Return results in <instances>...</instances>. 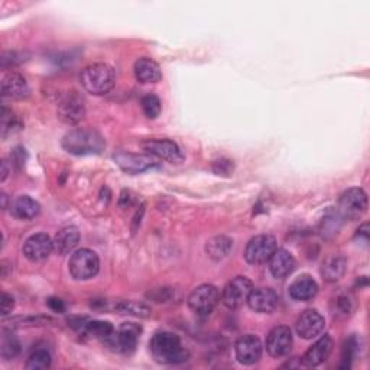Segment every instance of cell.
Returning a JSON list of instances; mask_svg holds the SVG:
<instances>
[{"label":"cell","mask_w":370,"mask_h":370,"mask_svg":"<svg viewBox=\"0 0 370 370\" xmlns=\"http://www.w3.org/2000/svg\"><path fill=\"white\" fill-rule=\"evenodd\" d=\"M150 347L154 359L161 364H178L190 359V351L182 346L181 339L174 332H156Z\"/></svg>","instance_id":"6da1fadb"},{"label":"cell","mask_w":370,"mask_h":370,"mask_svg":"<svg viewBox=\"0 0 370 370\" xmlns=\"http://www.w3.org/2000/svg\"><path fill=\"white\" fill-rule=\"evenodd\" d=\"M63 147L68 154L77 156L97 155L104 151L106 142L99 132L91 129H74L64 136Z\"/></svg>","instance_id":"7a4b0ae2"},{"label":"cell","mask_w":370,"mask_h":370,"mask_svg":"<svg viewBox=\"0 0 370 370\" xmlns=\"http://www.w3.org/2000/svg\"><path fill=\"white\" fill-rule=\"evenodd\" d=\"M80 83L83 88L95 96H103L115 87L116 72L112 65L96 63L87 65L80 74Z\"/></svg>","instance_id":"3957f363"},{"label":"cell","mask_w":370,"mask_h":370,"mask_svg":"<svg viewBox=\"0 0 370 370\" xmlns=\"http://www.w3.org/2000/svg\"><path fill=\"white\" fill-rule=\"evenodd\" d=\"M68 271L76 281L91 280L100 271V259L96 252L90 249H79L70 257Z\"/></svg>","instance_id":"277c9868"},{"label":"cell","mask_w":370,"mask_h":370,"mask_svg":"<svg viewBox=\"0 0 370 370\" xmlns=\"http://www.w3.org/2000/svg\"><path fill=\"white\" fill-rule=\"evenodd\" d=\"M220 301V292L214 285L204 284L197 287L188 297L190 309L198 317H207Z\"/></svg>","instance_id":"5b68a950"},{"label":"cell","mask_w":370,"mask_h":370,"mask_svg":"<svg viewBox=\"0 0 370 370\" xmlns=\"http://www.w3.org/2000/svg\"><path fill=\"white\" fill-rule=\"evenodd\" d=\"M142 328L140 325L135 323H124L120 325L119 330H116L112 336H110L104 343L115 351L119 353L129 355L135 351L139 337H140Z\"/></svg>","instance_id":"8992f818"},{"label":"cell","mask_w":370,"mask_h":370,"mask_svg":"<svg viewBox=\"0 0 370 370\" xmlns=\"http://www.w3.org/2000/svg\"><path fill=\"white\" fill-rule=\"evenodd\" d=\"M278 249L276 239L271 234H259L249 240L245 249V259L250 265H262L269 262V259Z\"/></svg>","instance_id":"52a82bcc"},{"label":"cell","mask_w":370,"mask_h":370,"mask_svg":"<svg viewBox=\"0 0 370 370\" xmlns=\"http://www.w3.org/2000/svg\"><path fill=\"white\" fill-rule=\"evenodd\" d=\"M253 284L246 276H236L221 292V303L230 309H237L248 303Z\"/></svg>","instance_id":"ba28073f"},{"label":"cell","mask_w":370,"mask_h":370,"mask_svg":"<svg viewBox=\"0 0 370 370\" xmlns=\"http://www.w3.org/2000/svg\"><path fill=\"white\" fill-rule=\"evenodd\" d=\"M367 210V194L362 188H348L340 195L337 213L347 220H356Z\"/></svg>","instance_id":"9c48e42d"},{"label":"cell","mask_w":370,"mask_h":370,"mask_svg":"<svg viewBox=\"0 0 370 370\" xmlns=\"http://www.w3.org/2000/svg\"><path fill=\"white\" fill-rule=\"evenodd\" d=\"M115 162L119 168L127 174H142L150 170L158 168L159 162L152 155L146 154H129V152H118L113 155Z\"/></svg>","instance_id":"30bf717a"},{"label":"cell","mask_w":370,"mask_h":370,"mask_svg":"<svg viewBox=\"0 0 370 370\" xmlns=\"http://www.w3.org/2000/svg\"><path fill=\"white\" fill-rule=\"evenodd\" d=\"M142 147L146 154L170 163H181L185 159L178 143L170 139H147L142 143Z\"/></svg>","instance_id":"8fae6325"},{"label":"cell","mask_w":370,"mask_h":370,"mask_svg":"<svg viewBox=\"0 0 370 370\" xmlns=\"http://www.w3.org/2000/svg\"><path fill=\"white\" fill-rule=\"evenodd\" d=\"M84 99L77 91H68L58 103V118L68 124H77L84 119Z\"/></svg>","instance_id":"7c38bea8"},{"label":"cell","mask_w":370,"mask_h":370,"mask_svg":"<svg viewBox=\"0 0 370 370\" xmlns=\"http://www.w3.org/2000/svg\"><path fill=\"white\" fill-rule=\"evenodd\" d=\"M292 331L287 325H278L269 331L266 337V351L272 357H284L292 348Z\"/></svg>","instance_id":"4fadbf2b"},{"label":"cell","mask_w":370,"mask_h":370,"mask_svg":"<svg viewBox=\"0 0 370 370\" xmlns=\"http://www.w3.org/2000/svg\"><path fill=\"white\" fill-rule=\"evenodd\" d=\"M264 346L259 337L253 335H245L236 341V359L245 366H252L262 357Z\"/></svg>","instance_id":"5bb4252c"},{"label":"cell","mask_w":370,"mask_h":370,"mask_svg":"<svg viewBox=\"0 0 370 370\" xmlns=\"http://www.w3.org/2000/svg\"><path fill=\"white\" fill-rule=\"evenodd\" d=\"M325 320L317 309L304 311L297 320L295 328H297L298 336L305 340H312L320 336L324 331Z\"/></svg>","instance_id":"9a60e30c"},{"label":"cell","mask_w":370,"mask_h":370,"mask_svg":"<svg viewBox=\"0 0 370 370\" xmlns=\"http://www.w3.org/2000/svg\"><path fill=\"white\" fill-rule=\"evenodd\" d=\"M54 250L52 239L45 233H36L26 239L24 243V255L31 262H41Z\"/></svg>","instance_id":"2e32d148"},{"label":"cell","mask_w":370,"mask_h":370,"mask_svg":"<svg viewBox=\"0 0 370 370\" xmlns=\"http://www.w3.org/2000/svg\"><path fill=\"white\" fill-rule=\"evenodd\" d=\"M246 304L255 312L271 314L280 304V297L272 288H253Z\"/></svg>","instance_id":"e0dca14e"},{"label":"cell","mask_w":370,"mask_h":370,"mask_svg":"<svg viewBox=\"0 0 370 370\" xmlns=\"http://www.w3.org/2000/svg\"><path fill=\"white\" fill-rule=\"evenodd\" d=\"M29 84L21 72L10 71L2 80V95L3 97L22 100L29 96Z\"/></svg>","instance_id":"ac0fdd59"},{"label":"cell","mask_w":370,"mask_h":370,"mask_svg":"<svg viewBox=\"0 0 370 370\" xmlns=\"http://www.w3.org/2000/svg\"><path fill=\"white\" fill-rule=\"evenodd\" d=\"M332 351V340L330 336H323L314 343L301 357V363L307 367H317L324 363Z\"/></svg>","instance_id":"d6986e66"},{"label":"cell","mask_w":370,"mask_h":370,"mask_svg":"<svg viewBox=\"0 0 370 370\" xmlns=\"http://www.w3.org/2000/svg\"><path fill=\"white\" fill-rule=\"evenodd\" d=\"M319 292V284L312 276L301 275L289 285V297L295 301H309Z\"/></svg>","instance_id":"ffe728a7"},{"label":"cell","mask_w":370,"mask_h":370,"mask_svg":"<svg viewBox=\"0 0 370 370\" xmlns=\"http://www.w3.org/2000/svg\"><path fill=\"white\" fill-rule=\"evenodd\" d=\"M269 269L276 280H284L295 269V259L288 250L276 249L269 259Z\"/></svg>","instance_id":"44dd1931"},{"label":"cell","mask_w":370,"mask_h":370,"mask_svg":"<svg viewBox=\"0 0 370 370\" xmlns=\"http://www.w3.org/2000/svg\"><path fill=\"white\" fill-rule=\"evenodd\" d=\"M135 71V77L138 81L143 83V84H150V83H158L162 79V71L161 67L156 61H154L152 58H139L135 63L134 67Z\"/></svg>","instance_id":"7402d4cb"},{"label":"cell","mask_w":370,"mask_h":370,"mask_svg":"<svg viewBox=\"0 0 370 370\" xmlns=\"http://www.w3.org/2000/svg\"><path fill=\"white\" fill-rule=\"evenodd\" d=\"M52 242L55 252L58 255H67L77 248L80 242V232L77 227L67 226L55 234Z\"/></svg>","instance_id":"603a6c76"},{"label":"cell","mask_w":370,"mask_h":370,"mask_svg":"<svg viewBox=\"0 0 370 370\" xmlns=\"http://www.w3.org/2000/svg\"><path fill=\"white\" fill-rule=\"evenodd\" d=\"M10 213L19 220H32L40 216L41 206L29 195H19L12 201Z\"/></svg>","instance_id":"cb8c5ba5"},{"label":"cell","mask_w":370,"mask_h":370,"mask_svg":"<svg viewBox=\"0 0 370 370\" xmlns=\"http://www.w3.org/2000/svg\"><path fill=\"white\" fill-rule=\"evenodd\" d=\"M346 266H347V262H346L344 257L332 256V257L327 259V261L323 264L321 273L328 282H336L344 275Z\"/></svg>","instance_id":"d4e9b609"},{"label":"cell","mask_w":370,"mask_h":370,"mask_svg":"<svg viewBox=\"0 0 370 370\" xmlns=\"http://www.w3.org/2000/svg\"><path fill=\"white\" fill-rule=\"evenodd\" d=\"M232 246H233V242L229 237L217 236V237H213L211 240H209L207 245H206V250H207L210 257L218 261V259H223L229 255V252L232 250Z\"/></svg>","instance_id":"484cf974"},{"label":"cell","mask_w":370,"mask_h":370,"mask_svg":"<svg viewBox=\"0 0 370 370\" xmlns=\"http://www.w3.org/2000/svg\"><path fill=\"white\" fill-rule=\"evenodd\" d=\"M115 309L122 316H132L139 319H147L152 314L150 307L136 301H120L115 305Z\"/></svg>","instance_id":"4316f807"},{"label":"cell","mask_w":370,"mask_h":370,"mask_svg":"<svg viewBox=\"0 0 370 370\" xmlns=\"http://www.w3.org/2000/svg\"><path fill=\"white\" fill-rule=\"evenodd\" d=\"M115 331H116L115 327L108 321H99V320L87 321L84 325V330H83L84 335H88L91 337L103 340V341L112 336Z\"/></svg>","instance_id":"83f0119b"},{"label":"cell","mask_w":370,"mask_h":370,"mask_svg":"<svg viewBox=\"0 0 370 370\" xmlns=\"http://www.w3.org/2000/svg\"><path fill=\"white\" fill-rule=\"evenodd\" d=\"M0 353H2V357L6 360L15 359L21 353V343L12 335V331H3L2 340H0Z\"/></svg>","instance_id":"f1b7e54d"},{"label":"cell","mask_w":370,"mask_h":370,"mask_svg":"<svg viewBox=\"0 0 370 370\" xmlns=\"http://www.w3.org/2000/svg\"><path fill=\"white\" fill-rule=\"evenodd\" d=\"M52 363V357L51 353L47 348H38L35 350L33 353L28 357L26 362V369L29 370H42V369H48Z\"/></svg>","instance_id":"f546056e"},{"label":"cell","mask_w":370,"mask_h":370,"mask_svg":"<svg viewBox=\"0 0 370 370\" xmlns=\"http://www.w3.org/2000/svg\"><path fill=\"white\" fill-rule=\"evenodd\" d=\"M140 107L147 119H156L161 115L162 104L155 95H146L140 99Z\"/></svg>","instance_id":"4dcf8cb0"},{"label":"cell","mask_w":370,"mask_h":370,"mask_svg":"<svg viewBox=\"0 0 370 370\" xmlns=\"http://www.w3.org/2000/svg\"><path fill=\"white\" fill-rule=\"evenodd\" d=\"M19 129H21L19 119H17L12 113V110H8L6 107H3V110H2V135H3V138H6L9 134L19 131Z\"/></svg>","instance_id":"1f68e13d"},{"label":"cell","mask_w":370,"mask_h":370,"mask_svg":"<svg viewBox=\"0 0 370 370\" xmlns=\"http://www.w3.org/2000/svg\"><path fill=\"white\" fill-rule=\"evenodd\" d=\"M356 350H357V341L355 337H351L344 348H343V364H341V369H346V367H350V362L353 360L355 355H356Z\"/></svg>","instance_id":"d6a6232c"},{"label":"cell","mask_w":370,"mask_h":370,"mask_svg":"<svg viewBox=\"0 0 370 370\" xmlns=\"http://www.w3.org/2000/svg\"><path fill=\"white\" fill-rule=\"evenodd\" d=\"M13 307H15L13 297H12V295L3 292V295H2V305H0V309H2V316L3 317L9 316V314L12 312V309H13Z\"/></svg>","instance_id":"836d02e7"},{"label":"cell","mask_w":370,"mask_h":370,"mask_svg":"<svg viewBox=\"0 0 370 370\" xmlns=\"http://www.w3.org/2000/svg\"><path fill=\"white\" fill-rule=\"evenodd\" d=\"M47 304H48V307H49L52 311H55V312H64V311H65V304H64V301H61L60 298H49V300L47 301Z\"/></svg>","instance_id":"e575fe53"},{"label":"cell","mask_w":370,"mask_h":370,"mask_svg":"<svg viewBox=\"0 0 370 370\" xmlns=\"http://www.w3.org/2000/svg\"><path fill=\"white\" fill-rule=\"evenodd\" d=\"M214 166H216V168H217V166H218V170H214L218 175L220 174H230V172H227L226 171V166H233L232 163H230V161H225V159H221V161H217L216 163H214Z\"/></svg>","instance_id":"d590c367"},{"label":"cell","mask_w":370,"mask_h":370,"mask_svg":"<svg viewBox=\"0 0 370 370\" xmlns=\"http://www.w3.org/2000/svg\"><path fill=\"white\" fill-rule=\"evenodd\" d=\"M337 304H339V308H340V311H341L343 314H348V312H350V309H351V303H350V300H348L347 297H340L339 301H337Z\"/></svg>","instance_id":"8d00e7d4"},{"label":"cell","mask_w":370,"mask_h":370,"mask_svg":"<svg viewBox=\"0 0 370 370\" xmlns=\"http://www.w3.org/2000/svg\"><path fill=\"white\" fill-rule=\"evenodd\" d=\"M367 229H369V225L367 223H364L357 232V236H363L364 237V240H366V242H367V239H369V232H367Z\"/></svg>","instance_id":"74e56055"},{"label":"cell","mask_w":370,"mask_h":370,"mask_svg":"<svg viewBox=\"0 0 370 370\" xmlns=\"http://www.w3.org/2000/svg\"><path fill=\"white\" fill-rule=\"evenodd\" d=\"M8 174H9V170H8V162H6V161H2V181H5V179H6Z\"/></svg>","instance_id":"f35d334b"}]
</instances>
